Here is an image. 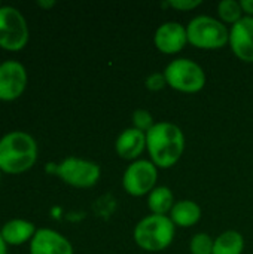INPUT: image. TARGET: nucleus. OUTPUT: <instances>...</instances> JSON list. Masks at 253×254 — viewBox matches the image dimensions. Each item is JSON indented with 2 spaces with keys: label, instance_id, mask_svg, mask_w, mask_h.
Instances as JSON below:
<instances>
[{
  "label": "nucleus",
  "instance_id": "1",
  "mask_svg": "<svg viewBox=\"0 0 253 254\" xmlns=\"http://www.w3.org/2000/svg\"><path fill=\"white\" fill-rule=\"evenodd\" d=\"M146 149L157 168H170L183 155L185 135L171 122H157L146 132Z\"/></svg>",
  "mask_w": 253,
  "mask_h": 254
},
{
  "label": "nucleus",
  "instance_id": "2",
  "mask_svg": "<svg viewBox=\"0 0 253 254\" xmlns=\"http://www.w3.org/2000/svg\"><path fill=\"white\" fill-rule=\"evenodd\" d=\"M37 161V143L25 131H10L0 138V171L21 174Z\"/></svg>",
  "mask_w": 253,
  "mask_h": 254
},
{
  "label": "nucleus",
  "instance_id": "3",
  "mask_svg": "<svg viewBox=\"0 0 253 254\" xmlns=\"http://www.w3.org/2000/svg\"><path fill=\"white\" fill-rule=\"evenodd\" d=\"M174 229L176 226L169 216L151 214L136 225L133 237L142 250L155 253L166 250L173 243Z\"/></svg>",
  "mask_w": 253,
  "mask_h": 254
},
{
  "label": "nucleus",
  "instance_id": "4",
  "mask_svg": "<svg viewBox=\"0 0 253 254\" xmlns=\"http://www.w3.org/2000/svg\"><path fill=\"white\" fill-rule=\"evenodd\" d=\"M188 43L198 49H221L230 43V31L224 22L213 16L200 15L186 27Z\"/></svg>",
  "mask_w": 253,
  "mask_h": 254
},
{
  "label": "nucleus",
  "instance_id": "5",
  "mask_svg": "<svg viewBox=\"0 0 253 254\" xmlns=\"http://www.w3.org/2000/svg\"><path fill=\"white\" fill-rule=\"evenodd\" d=\"M167 85L185 94H194L204 88L206 73L200 64L188 58L173 60L164 70Z\"/></svg>",
  "mask_w": 253,
  "mask_h": 254
},
{
  "label": "nucleus",
  "instance_id": "6",
  "mask_svg": "<svg viewBox=\"0 0 253 254\" xmlns=\"http://www.w3.org/2000/svg\"><path fill=\"white\" fill-rule=\"evenodd\" d=\"M30 31L22 12L13 6H0V48L18 52L28 43Z\"/></svg>",
  "mask_w": 253,
  "mask_h": 254
},
{
  "label": "nucleus",
  "instance_id": "7",
  "mask_svg": "<svg viewBox=\"0 0 253 254\" xmlns=\"http://www.w3.org/2000/svg\"><path fill=\"white\" fill-rule=\"evenodd\" d=\"M55 174L67 185L79 189L92 188L100 179V167L88 159L82 158H66L63 162L55 165Z\"/></svg>",
  "mask_w": 253,
  "mask_h": 254
},
{
  "label": "nucleus",
  "instance_id": "8",
  "mask_svg": "<svg viewBox=\"0 0 253 254\" xmlns=\"http://www.w3.org/2000/svg\"><path fill=\"white\" fill-rule=\"evenodd\" d=\"M158 179L157 165L152 161L137 159L128 165L124 173L122 185L128 195L133 196H143L151 193L155 189Z\"/></svg>",
  "mask_w": 253,
  "mask_h": 254
},
{
  "label": "nucleus",
  "instance_id": "9",
  "mask_svg": "<svg viewBox=\"0 0 253 254\" xmlns=\"http://www.w3.org/2000/svg\"><path fill=\"white\" fill-rule=\"evenodd\" d=\"M27 70L16 60L0 63V101H13L22 95L27 86Z\"/></svg>",
  "mask_w": 253,
  "mask_h": 254
},
{
  "label": "nucleus",
  "instance_id": "10",
  "mask_svg": "<svg viewBox=\"0 0 253 254\" xmlns=\"http://www.w3.org/2000/svg\"><path fill=\"white\" fill-rule=\"evenodd\" d=\"M154 43L163 54H177L188 43L186 28L176 21L164 22L157 28Z\"/></svg>",
  "mask_w": 253,
  "mask_h": 254
},
{
  "label": "nucleus",
  "instance_id": "11",
  "mask_svg": "<svg viewBox=\"0 0 253 254\" xmlns=\"http://www.w3.org/2000/svg\"><path fill=\"white\" fill-rule=\"evenodd\" d=\"M230 46L237 58L253 63V16H243L231 27Z\"/></svg>",
  "mask_w": 253,
  "mask_h": 254
},
{
  "label": "nucleus",
  "instance_id": "12",
  "mask_svg": "<svg viewBox=\"0 0 253 254\" xmlns=\"http://www.w3.org/2000/svg\"><path fill=\"white\" fill-rule=\"evenodd\" d=\"M30 254H73V246L60 232L42 228L30 241Z\"/></svg>",
  "mask_w": 253,
  "mask_h": 254
},
{
  "label": "nucleus",
  "instance_id": "13",
  "mask_svg": "<svg viewBox=\"0 0 253 254\" xmlns=\"http://www.w3.org/2000/svg\"><path fill=\"white\" fill-rule=\"evenodd\" d=\"M115 149L119 158L134 162L146 149V134L136 128H127L118 135Z\"/></svg>",
  "mask_w": 253,
  "mask_h": 254
},
{
  "label": "nucleus",
  "instance_id": "14",
  "mask_svg": "<svg viewBox=\"0 0 253 254\" xmlns=\"http://www.w3.org/2000/svg\"><path fill=\"white\" fill-rule=\"evenodd\" d=\"M36 231V226L25 219H12L1 226L0 234L7 246H21L31 241Z\"/></svg>",
  "mask_w": 253,
  "mask_h": 254
},
{
  "label": "nucleus",
  "instance_id": "15",
  "mask_svg": "<svg viewBox=\"0 0 253 254\" xmlns=\"http://www.w3.org/2000/svg\"><path fill=\"white\" fill-rule=\"evenodd\" d=\"M170 219L174 223V226L189 228L198 223V220L201 219V208L197 202L183 199L174 204V207L170 211Z\"/></svg>",
  "mask_w": 253,
  "mask_h": 254
},
{
  "label": "nucleus",
  "instance_id": "16",
  "mask_svg": "<svg viewBox=\"0 0 253 254\" xmlns=\"http://www.w3.org/2000/svg\"><path fill=\"white\" fill-rule=\"evenodd\" d=\"M148 205H149V210L152 211V214L166 216L174 207V196L169 188L158 186L149 193Z\"/></svg>",
  "mask_w": 253,
  "mask_h": 254
},
{
  "label": "nucleus",
  "instance_id": "17",
  "mask_svg": "<svg viewBox=\"0 0 253 254\" xmlns=\"http://www.w3.org/2000/svg\"><path fill=\"white\" fill-rule=\"evenodd\" d=\"M243 249V235L237 231H227L215 240L213 254H242Z\"/></svg>",
  "mask_w": 253,
  "mask_h": 254
},
{
  "label": "nucleus",
  "instance_id": "18",
  "mask_svg": "<svg viewBox=\"0 0 253 254\" xmlns=\"http://www.w3.org/2000/svg\"><path fill=\"white\" fill-rule=\"evenodd\" d=\"M218 13L221 16V19L227 24H236L243 18V9L240 1L236 0H222L218 4Z\"/></svg>",
  "mask_w": 253,
  "mask_h": 254
},
{
  "label": "nucleus",
  "instance_id": "19",
  "mask_svg": "<svg viewBox=\"0 0 253 254\" xmlns=\"http://www.w3.org/2000/svg\"><path fill=\"white\" fill-rule=\"evenodd\" d=\"M215 240L209 234H197L192 237L189 250L191 254H213Z\"/></svg>",
  "mask_w": 253,
  "mask_h": 254
},
{
  "label": "nucleus",
  "instance_id": "20",
  "mask_svg": "<svg viewBox=\"0 0 253 254\" xmlns=\"http://www.w3.org/2000/svg\"><path fill=\"white\" fill-rule=\"evenodd\" d=\"M131 119H133V125H134L133 128H136V129H139V131H142L145 134L155 125L152 115L148 110H145V109H137L133 113Z\"/></svg>",
  "mask_w": 253,
  "mask_h": 254
},
{
  "label": "nucleus",
  "instance_id": "21",
  "mask_svg": "<svg viewBox=\"0 0 253 254\" xmlns=\"http://www.w3.org/2000/svg\"><path fill=\"white\" fill-rule=\"evenodd\" d=\"M145 85L149 91H161L167 85L166 74L164 73H152L151 76H148Z\"/></svg>",
  "mask_w": 253,
  "mask_h": 254
},
{
  "label": "nucleus",
  "instance_id": "22",
  "mask_svg": "<svg viewBox=\"0 0 253 254\" xmlns=\"http://www.w3.org/2000/svg\"><path fill=\"white\" fill-rule=\"evenodd\" d=\"M167 4L176 10L186 12V10H192V9L198 7L201 4V0H170V1H167Z\"/></svg>",
  "mask_w": 253,
  "mask_h": 254
},
{
  "label": "nucleus",
  "instance_id": "23",
  "mask_svg": "<svg viewBox=\"0 0 253 254\" xmlns=\"http://www.w3.org/2000/svg\"><path fill=\"white\" fill-rule=\"evenodd\" d=\"M240 4L243 12L248 13V16H253V0H242Z\"/></svg>",
  "mask_w": 253,
  "mask_h": 254
},
{
  "label": "nucleus",
  "instance_id": "24",
  "mask_svg": "<svg viewBox=\"0 0 253 254\" xmlns=\"http://www.w3.org/2000/svg\"><path fill=\"white\" fill-rule=\"evenodd\" d=\"M37 4L43 9H51L52 6H55V1L54 0H39Z\"/></svg>",
  "mask_w": 253,
  "mask_h": 254
},
{
  "label": "nucleus",
  "instance_id": "25",
  "mask_svg": "<svg viewBox=\"0 0 253 254\" xmlns=\"http://www.w3.org/2000/svg\"><path fill=\"white\" fill-rule=\"evenodd\" d=\"M0 254H7V244L1 238V234H0Z\"/></svg>",
  "mask_w": 253,
  "mask_h": 254
},
{
  "label": "nucleus",
  "instance_id": "26",
  "mask_svg": "<svg viewBox=\"0 0 253 254\" xmlns=\"http://www.w3.org/2000/svg\"><path fill=\"white\" fill-rule=\"evenodd\" d=\"M0 6H1V4H0Z\"/></svg>",
  "mask_w": 253,
  "mask_h": 254
},
{
  "label": "nucleus",
  "instance_id": "27",
  "mask_svg": "<svg viewBox=\"0 0 253 254\" xmlns=\"http://www.w3.org/2000/svg\"><path fill=\"white\" fill-rule=\"evenodd\" d=\"M0 173H1V171H0Z\"/></svg>",
  "mask_w": 253,
  "mask_h": 254
}]
</instances>
